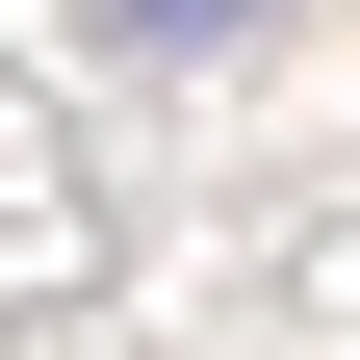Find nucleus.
Instances as JSON below:
<instances>
[{
	"label": "nucleus",
	"mask_w": 360,
	"mask_h": 360,
	"mask_svg": "<svg viewBox=\"0 0 360 360\" xmlns=\"http://www.w3.org/2000/svg\"><path fill=\"white\" fill-rule=\"evenodd\" d=\"M257 26H283V0H103V52L155 77V52H257Z\"/></svg>",
	"instance_id": "obj_1"
}]
</instances>
